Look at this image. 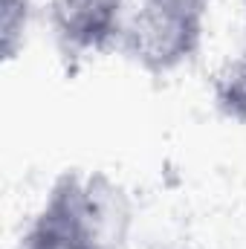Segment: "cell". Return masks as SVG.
Segmentation results:
<instances>
[{"instance_id":"obj_6","label":"cell","mask_w":246,"mask_h":249,"mask_svg":"<svg viewBox=\"0 0 246 249\" xmlns=\"http://www.w3.org/2000/svg\"><path fill=\"white\" fill-rule=\"evenodd\" d=\"M15 249H81L64 229H58L53 220H47L44 214H35L32 223L26 226V232L18 238Z\"/></svg>"},{"instance_id":"obj_2","label":"cell","mask_w":246,"mask_h":249,"mask_svg":"<svg viewBox=\"0 0 246 249\" xmlns=\"http://www.w3.org/2000/svg\"><path fill=\"white\" fill-rule=\"evenodd\" d=\"M211 0H133L122 50L154 75L191 61L203 44Z\"/></svg>"},{"instance_id":"obj_5","label":"cell","mask_w":246,"mask_h":249,"mask_svg":"<svg viewBox=\"0 0 246 249\" xmlns=\"http://www.w3.org/2000/svg\"><path fill=\"white\" fill-rule=\"evenodd\" d=\"M35 15V0H3V20H0V38H3V58L12 61L26 44L29 23Z\"/></svg>"},{"instance_id":"obj_3","label":"cell","mask_w":246,"mask_h":249,"mask_svg":"<svg viewBox=\"0 0 246 249\" xmlns=\"http://www.w3.org/2000/svg\"><path fill=\"white\" fill-rule=\"evenodd\" d=\"M130 0H50L47 18L67 55H102L122 47Z\"/></svg>"},{"instance_id":"obj_1","label":"cell","mask_w":246,"mask_h":249,"mask_svg":"<svg viewBox=\"0 0 246 249\" xmlns=\"http://www.w3.org/2000/svg\"><path fill=\"white\" fill-rule=\"evenodd\" d=\"M38 214L64 229L81 249H127L133 209L130 197L107 174H61Z\"/></svg>"},{"instance_id":"obj_4","label":"cell","mask_w":246,"mask_h":249,"mask_svg":"<svg viewBox=\"0 0 246 249\" xmlns=\"http://www.w3.org/2000/svg\"><path fill=\"white\" fill-rule=\"evenodd\" d=\"M214 99L229 119L246 122V47L217 72Z\"/></svg>"}]
</instances>
